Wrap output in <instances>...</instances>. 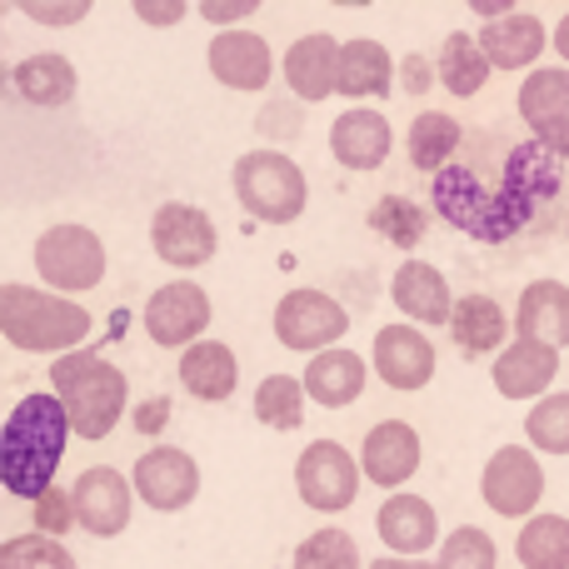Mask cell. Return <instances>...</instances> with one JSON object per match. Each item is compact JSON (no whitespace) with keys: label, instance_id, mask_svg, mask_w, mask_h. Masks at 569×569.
<instances>
[{"label":"cell","instance_id":"4fadbf2b","mask_svg":"<svg viewBox=\"0 0 569 569\" xmlns=\"http://www.w3.org/2000/svg\"><path fill=\"white\" fill-rule=\"evenodd\" d=\"M210 325V295L196 280H170L146 300V335L160 350H190Z\"/></svg>","mask_w":569,"mask_h":569},{"label":"cell","instance_id":"4dcf8cb0","mask_svg":"<svg viewBox=\"0 0 569 569\" xmlns=\"http://www.w3.org/2000/svg\"><path fill=\"white\" fill-rule=\"evenodd\" d=\"M490 70H495L490 56L480 50L475 36H465V30H450V36H445L440 60H435V80H440L450 96H460V100L480 96V90L490 86Z\"/></svg>","mask_w":569,"mask_h":569},{"label":"cell","instance_id":"f35d334b","mask_svg":"<svg viewBox=\"0 0 569 569\" xmlns=\"http://www.w3.org/2000/svg\"><path fill=\"white\" fill-rule=\"evenodd\" d=\"M76 490H50L36 500V535L46 540H60L66 530H76Z\"/></svg>","mask_w":569,"mask_h":569},{"label":"cell","instance_id":"836d02e7","mask_svg":"<svg viewBox=\"0 0 569 569\" xmlns=\"http://www.w3.org/2000/svg\"><path fill=\"white\" fill-rule=\"evenodd\" d=\"M370 230L380 240H390V246L415 250V246H425V236H430V210L405 200V196H380L370 206Z\"/></svg>","mask_w":569,"mask_h":569},{"label":"cell","instance_id":"6da1fadb","mask_svg":"<svg viewBox=\"0 0 569 569\" xmlns=\"http://www.w3.org/2000/svg\"><path fill=\"white\" fill-rule=\"evenodd\" d=\"M560 156L540 146V140H520L505 150L500 180H485L475 166L455 160L450 170L435 176V216L445 226H455L460 236L480 240V246H510L515 236L540 226V216L550 210V200L560 196Z\"/></svg>","mask_w":569,"mask_h":569},{"label":"cell","instance_id":"44dd1931","mask_svg":"<svg viewBox=\"0 0 569 569\" xmlns=\"http://www.w3.org/2000/svg\"><path fill=\"white\" fill-rule=\"evenodd\" d=\"M340 40L315 30V36H300L290 50H284L280 70H284V86L295 90L300 100H330L340 96Z\"/></svg>","mask_w":569,"mask_h":569},{"label":"cell","instance_id":"5bb4252c","mask_svg":"<svg viewBox=\"0 0 569 569\" xmlns=\"http://www.w3.org/2000/svg\"><path fill=\"white\" fill-rule=\"evenodd\" d=\"M76 520L96 540H116L130 525V505H136V485L130 475H120L116 465H90L76 475Z\"/></svg>","mask_w":569,"mask_h":569},{"label":"cell","instance_id":"1f68e13d","mask_svg":"<svg viewBox=\"0 0 569 569\" xmlns=\"http://www.w3.org/2000/svg\"><path fill=\"white\" fill-rule=\"evenodd\" d=\"M520 569H569V520L565 515H535L515 535Z\"/></svg>","mask_w":569,"mask_h":569},{"label":"cell","instance_id":"f6af8a7d","mask_svg":"<svg viewBox=\"0 0 569 569\" xmlns=\"http://www.w3.org/2000/svg\"><path fill=\"white\" fill-rule=\"evenodd\" d=\"M405 76H410V80H405L410 90H425V86H430V80H425V76H430V66H425V60H405Z\"/></svg>","mask_w":569,"mask_h":569},{"label":"cell","instance_id":"ab89813d","mask_svg":"<svg viewBox=\"0 0 569 569\" xmlns=\"http://www.w3.org/2000/svg\"><path fill=\"white\" fill-rule=\"evenodd\" d=\"M16 10L40 20V26H76V20L90 16V0H66V6H30V0H16Z\"/></svg>","mask_w":569,"mask_h":569},{"label":"cell","instance_id":"7a4b0ae2","mask_svg":"<svg viewBox=\"0 0 569 569\" xmlns=\"http://www.w3.org/2000/svg\"><path fill=\"white\" fill-rule=\"evenodd\" d=\"M70 415L56 395H26L16 400L10 410L6 430H0V485H6L16 500L36 505L40 495L56 490V470H60V455H66L70 440Z\"/></svg>","mask_w":569,"mask_h":569},{"label":"cell","instance_id":"74e56055","mask_svg":"<svg viewBox=\"0 0 569 569\" xmlns=\"http://www.w3.org/2000/svg\"><path fill=\"white\" fill-rule=\"evenodd\" d=\"M500 565V550H495V535L480 530V525H460V530L445 535L440 560L435 569H495Z\"/></svg>","mask_w":569,"mask_h":569},{"label":"cell","instance_id":"8992f818","mask_svg":"<svg viewBox=\"0 0 569 569\" xmlns=\"http://www.w3.org/2000/svg\"><path fill=\"white\" fill-rule=\"evenodd\" d=\"M36 276L56 295H86L106 284V246L90 226H50L36 240Z\"/></svg>","mask_w":569,"mask_h":569},{"label":"cell","instance_id":"ba28073f","mask_svg":"<svg viewBox=\"0 0 569 569\" xmlns=\"http://www.w3.org/2000/svg\"><path fill=\"white\" fill-rule=\"evenodd\" d=\"M360 460H355L345 445L335 440H315L300 450V460H295V490H300V500L310 505L315 515H340L355 505V495H360Z\"/></svg>","mask_w":569,"mask_h":569},{"label":"cell","instance_id":"7402d4cb","mask_svg":"<svg viewBox=\"0 0 569 569\" xmlns=\"http://www.w3.org/2000/svg\"><path fill=\"white\" fill-rule=\"evenodd\" d=\"M490 375H495V390H500L505 400H535L540 405L545 395H555L550 385H555V375H560V350L515 335V345L495 360Z\"/></svg>","mask_w":569,"mask_h":569},{"label":"cell","instance_id":"8fae6325","mask_svg":"<svg viewBox=\"0 0 569 569\" xmlns=\"http://www.w3.org/2000/svg\"><path fill=\"white\" fill-rule=\"evenodd\" d=\"M515 110L550 156L569 160V66H540L520 80Z\"/></svg>","mask_w":569,"mask_h":569},{"label":"cell","instance_id":"ee69618b","mask_svg":"<svg viewBox=\"0 0 569 569\" xmlns=\"http://www.w3.org/2000/svg\"><path fill=\"white\" fill-rule=\"evenodd\" d=\"M365 569H435V560H400V555H390V560H370Z\"/></svg>","mask_w":569,"mask_h":569},{"label":"cell","instance_id":"ffe728a7","mask_svg":"<svg viewBox=\"0 0 569 569\" xmlns=\"http://www.w3.org/2000/svg\"><path fill=\"white\" fill-rule=\"evenodd\" d=\"M480 50L490 56L495 70H540L535 60L545 56V46H550V30H545L540 16H530V10H510V16L500 20H485L480 26Z\"/></svg>","mask_w":569,"mask_h":569},{"label":"cell","instance_id":"8d00e7d4","mask_svg":"<svg viewBox=\"0 0 569 569\" xmlns=\"http://www.w3.org/2000/svg\"><path fill=\"white\" fill-rule=\"evenodd\" d=\"M0 569H80V560L66 550L60 540H46V535H10L0 545Z\"/></svg>","mask_w":569,"mask_h":569},{"label":"cell","instance_id":"603a6c76","mask_svg":"<svg viewBox=\"0 0 569 569\" xmlns=\"http://www.w3.org/2000/svg\"><path fill=\"white\" fill-rule=\"evenodd\" d=\"M390 300L400 305V315L415 325H450L455 320L450 280H445L440 266H430V260H405L390 280Z\"/></svg>","mask_w":569,"mask_h":569},{"label":"cell","instance_id":"30bf717a","mask_svg":"<svg viewBox=\"0 0 569 569\" xmlns=\"http://www.w3.org/2000/svg\"><path fill=\"white\" fill-rule=\"evenodd\" d=\"M150 250L166 260L170 270H200L216 260L220 250V230L190 200H166V206L150 216Z\"/></svg>","mask_w":569,"mask_h":569},{"label":"cell","instance_id":"277c9868","mask_svg":"<svg viewBox=\"0 0 569 569\" xmlns=\"http://www.w3.org/2000/svg\"><path fill=\"white\" fill-rule=\"evenodd\" d=\"M50 395L66 405L70 425L80 440H110L120 425V415L130 410V380L116 360L96 350H76L50 360Z\"/></svg>","mask_w":569,"mask_h":569},{"label":"cell","instance_id":"e575fe53","mask_svg":"<svg viewBox=\"0 0 569 569\" xmlns=\"http://www.w3.org/2000/svg\"><path fill=\"white\" fill-rule=\"evenodd\" d=\"M525 440L540 455H569V390L545 395L540 405H530L525 415Z\"/></svg>","mask_w":569,"mask_h":569},{"label":"cell","instance_id":"f546056e","mask_svg":"<svg viewBox=\"0 0 569 569\" xmlns=\"http://www.w3.org/2000/svg\"><path fill=\"white\" fill-rule=\"evenodd\" d=\"M465 140V126L445 110H420L410 120V136H405V150H410V166L425 170V176H440V170L455 166V150Z\"/></svg>","mask_w":569,"mask_h":569},{"label":"cell","instance_id":"484cf974","mask_svg":"<svg viewBox=\"0 0 569 569\" xmlns=\"http://www.w3.org/2000/svg\"><path fill=\"white\" fill-rule=\"evenodd\" d=\"M510 315L500 310V305L490 300V295H460L455 300V320H450V335H455V345H460L465 355H505L510 350Z\"/></svg>","mask_w":569,"mask_h":569},{"label":"cell","instance_id":"d4e9b609","mask_svg":"<svg viewBox=\"0 0 569 569\" xmlns=\"http://www.w3.org/2000/svg\"><path fill=\"white\" fill-rule=\"evenodd\" d=\"M300 380H305V390H310L315 405H325V410H345V405H355L365 395L370 365H365L355 350H325L305 365Z\"/></svg>","mask_w":569,"mask_h":569},{"label":"cell","instance_id":"5b68a950","mask_svg":"<svg viewBox=\"0 0 569 569\" xmlns=\"http://www.w3.org/2000/svg\"><path fill=\"white\" fill-rule=\"evenodd\" d=\"M236 200L260 226H295L310 200V180L284 150H246L236 160Z\"/></svg>","mask_w":569,"mask_h":569},{"label":"cell","instance_id":"52a82bcc","mask_svg":"<svg viewBox=\"0 0 569 569\" xmlns=\"http://www.w3.org/2000/svg\"><path fill=\"white\" fill-rule=\"evenodd\" d=\"M345 330H350V315H345V305L335 300V295L310 290V284L280 295V305H276V340L284 345V350H300V355L340 350Z\"/></svg>","mask_w":569,"mask_h":569},{"label":"cell","instance_id":"f1b7e54d","mask_svg":"<svg viewBox=\"0 0 569 569\" xmlns=\"http://www.w3.org/2000/svg\"><path fill=\"white\" fill-rule=\"evenodd\" d=\"M395 90V60L380 40H345L340 50V96L350 100H385Z\"/></svg>","mask_w":569,"mask_h":569},{"label":"cell","instance_id":"9a60e30c","mask_svg":"<svg viewBox=\"0 0 569 569\" xmlns=\"http://www.w3.org/2000/svg\"><path fill=\"white\" fill-rule=\"evenodd\" d=\"M370 365L390 390L400 395H415L435 380V345L420 325H385L375 335V350H370Z\"/></svg>","mask_w":569,"mask_h":569},{"label":"cell","instance_id":"d6a6232c","mask_svg":"<svg viewBox=\"0 0 569 569\" xmlns=\"http://www.w3.org/2000/svg\"><path fill=\"white\" fill-rule=\"evenodd\" d=\"M305 400H310L305 380H295V375H266V380L256 385V420L266 425V430L290 435L305 425Z\"/></svg>","mask_w":569,"mask_h":569},{"label":"cell","instance_id":"d590c367","mask_svg":"<svg viewBox=\"0 0 569 569\" xmlns=\"http://www.w3.org/2000/svg\"><path fill=\"white\" fill-rule=\"evenodd\" d=\"M360 545H355V535H345L340 525H325V530H315L310 540H300V550H295V569H360Z\"/></svg>","mask_w":569,"mask_h":569},{"label":"cell","instance_id":"7c38bea8","mask_svg":"<svg viewBox=\"0 0 569 569\" xmlns=\"http://www.w3.org/2000/svg\"><path fill=\"white\" fill-rule=\"evenodd\" d=\"M130 485H136V500H146L156 515H176L200 495V465L180 445H156L136 460Z\"/></svg>","mask_w":569,"mask_h":569},{"label":"cell","instance_id":"60d3db41","mask_svg":"<svg viewBox=\"0 0 569 569\" xmlns=\"http://www.w3.org/2000/svg\"><path fill=\"white\" fill-rule=\"evenodd\" d=\"M256 0H236V6H200V20H210V26H226V30H240V20L256 16Z\"/></svg>","mask_w":569,"mask_h":569},{"label":"cell","instance_id":"d6986e66","mask_svg":"<svg viewBox=\"0 0 569 569\" xmlns=\"http://www.w3.org/2000/svg\"><path fill=\"white\" fill-rule=\"evenodd\" d=\"M375 530H380V540H385L390 555H400V560H420V555L435 550V540H440V515H435V505L425 500V495L400 490L380 505Z\"/></svg>","mask_w":569,"mask_h":569},{"label":"cell","instance_id":"4316f807","mask_svg":"<svg viewBox=\"0 0 569 569\" xmlns=\"http://www.w3.org/2000/svg\"><path fill=\"white\" fill-rule=\"evenodd\" d=\"M180 385H186L190 395H196L200 405H220L236 395L240 385V360L230 345L220 340H200L190 345L186 355H180Z\"/></svg>","mask_w":569,"mask_h":569},{"label":"cell","instance_id":"bcb514c9","mask_svg":"<svg viewBox=\"0 0 569 569\" xmlns=\"http://www.w3.org/2000/svg\"><path fill=\"white\" fill-rule=\"evenodd\" d=\"M550 46H555V50H560V60H565V66H569V10H565V16H560V26H555V40H550Z\"/></svg>","mask_w":569,"mask_h":569},{"label":"cell","instance_id":"e0dca14e","mask_svg":"<svg viewBox=\"0 0 569 569\" xmlns=\"http://www.w3.org/2000/svg\"><path fill=\"white\" fill-rule=\"evenodd\" d=\"M420 435H415V425L405 420H380L370 435H365L360 445V470L370 485H380V490H395L400 495L405 480H415V470H420Z\"/></svg>","mask_w":569,"mask_h":569},{"label":"cell","instance_id":"7dc6e473","mask_svg":"<svg viewBox=\"0 0 569 569\" xmlns=\"http://www.w3.org/2000/svg\"><path fill=\"white\" fill-rule=\"evenodd\" d=\"M565 236H569V220H565Z\"/></svg>","mask_w":569,"mask_h":569},{"label":"cell","instance_id":"cb8c5ba5","mask_svg":"<svg viewBox=\"0 0 569 569\" xmlns=\"http://www.w3.org/2000/svg\"><path fill=\"white\" fill-rule=\"evenodd\" d=\"M515 330L520 340H540L550 350L569 345V284L565 280H530L520 290V310H515Z\"/></svg>","mask_w":569,"mask_h":569},{"label":"cell","instance_id":"2e32d148","mask_svg":"<svg viewBox=\"0 0 569 569\" xmlns=\"http://www.w3.org/2000/svg\"><path fill=\"white\" fill-rule=\"evenodd\" d=\"M206 60H210V76L230 90H266L270 76H276V50H270V40L246 26L216 30Z\"/></svg>","mask_w":569,"mask_h":569},{"label":"cell","instance_id":"b9f144b4","mask_svg":"<svg viewBox=\"0 0 569 569\" xmlns=\"http://www.w3.org/2000/svg\"><path fill=\"white\" fill-rule=\"evenodd\" d=\"M130 420H136V430H140V435L166 430V425H170V400H166V395H150V400L140 405L136 415H130Z\"/></svg>","mask_w":569,"mask_h":569},{"label":"cell","instance_id":"9c48e42d","mask_svg":"<svg viewBox=\"0 0 569 569\" xmlns=\"http://www.w3.org/2000/svg\"><path fill=\"white\" fill-rule=\"evenodd\" d=\"M480 500L490 505L500 520H535L545 500V470L535 450L525 445H500L480 470Z\"/></svg>","mask_w":569,"mask_h":569},{"label":"cell","instance_id":"ac0fdd59","mask_svg":"<svg viewBox=\"0 0 569 569\" xmlns=\"http://www.w3.org/2000/svg\"><path fill=\"white\" fill-rule=\"evenodd\" d=\"M330 150H335V160H340L345 170H360V176H365V170H380L385 160H390L395 130H390V120H385L380 110L350 106L345 116H335Z\"/></svg>","mask_w":569,"mask_h":569},{"label":"cell","instance_id":"7bdbcfd3","mask_svg":"<svg viewBox=\"0 0 569 569\" xmlns=\"http://www.w3.org/2000/svg\"><path fill=\"white\" fill-rule=\"evenodd\" d=\"M136 16L146 26H180L190 16V6H150V0H136Z\"/></svg>","mask_w":569,"mask_h":569},{"label":"cell","instance_id":"3957f363","mask_svg":"<svg viewBox=\"0 0 569 569\" xmlns=\"http://www.w3.org/2000/svg\"><path fill=\"white\" fill-rule=\"evenodd\" d=\"M96 330V315L80 300L36 284H0V335L26 355H76Z\"/></svg>","mask_w":569,"mask_h":569},{"label":"cell","instance_id":"83f0119b","mask_svg":"<svg viewBox=\"0 0 569 569\" xmlns=\"http://www.w3.org/2000/svg\"><path fill=\"white\" fill-rule=\"evenodd\" d=\"M10 86H16L20 100H30V106L60 110V106H70V100H76L80 76H76V66H70L66 56L40 50V56H26L16 70H10Z\"/></svg>","mask_w":569,"mask_h":569}]
</instances>
